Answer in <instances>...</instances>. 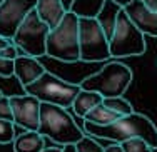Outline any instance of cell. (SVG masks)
<instances>
[{"label": "cell", "mask_w": 157, "mask_h": 152, "mask_svg": "<svg viewBox=\"0 0 157 152\" xmlns=\"http://www.w3.org/2000/svg\"><path fill=\"white\" fill-rule=\"evenodd\" d=\"M109 49L114 59L136 57L145 52V35L132 24L124 7L117 15V24L109 39Z\"/></svg>", "instance_id": "cell-7"}, {"label": "cell", "mask_w": 157, "mask_h": 152, "mask_svg": "<svg viewBox=\"0 0 157 152\" xmlns=\"http://www.w3.org/2000/svg\"><path fill=\"white\" fill-rule=\"evenodd\" d=\"M102 101H104V97L99 94V92L80 89V92L77 94L75 101H74V104H72V109L78 117L84 119L85 116H87V112H90L95 105L102 104Z\"/></svg>", "instance_id": "cell-16"}, {"label": "cell", "mask_w": 157, "mask_h": 152, "mask_svg": "<svg viewBox=\"0 0 157 152\" xmlns=\"http://www.w3.org/2000/svg\"><path fill=\"white\" fill-rule=\"evenodd\" d=\"M12 146L13 152H40L45 147V137L39 131H25L15 135Z\"/></svg>", "instance_id": "cell-14"}, {"label": "cell", "mask_w": 157, "mask_h": 152, "mask_svg": "<svg viewBox=\"0 0 157 152\" xmlns=\"http://www.w3.org/2000/svg\"><path fill=\"white\" fill-rule=\"evenodd\" d=\"M44 72H45V67L40 64L37 57H32V55H27V54H20L13 60V75L18 79L22 87L35 82Z\"/></svg>", "instance_id": "cell-12"}, {"label": "cell", "mask_w": 157, "mask_h": 152, "mask_svg": "<svg viewBox=\"0 0 157 152\" xmlns=\"http://www.w3.org/2000/svg\"><path fill=\"white\" fill-rule=\"evenodd\" d=\"M62 147H63V146H62ZM62 147H60V146H55V147H47V146H45L40 152H62Z\"/></svg>", "instance_id": "cell-27"}, {"label": "cell", "mask_w": 157, "mask_h": 152, "mask_svg": "<svg viewBox=\"0 0 157 152\" xmlns=\"http://www.w3.org/2000/svg\"><path fill=\"white\" fill-rule=\"evenodd\" d=\"M104 152H124V150H122L121 144H119V142H115V144H112V146L104 147Z\"/></svg>", "instance_id": "cell-26"}, {"label": "cell", "mask_w": 157, "mask_h": 152, "mask_svg": "<svg viewBox=\"0 0 157 152\" xmlns=\"http://www.w3.org/2000/svg\"><path fill=\"white\" fill-rule=\"evenodd\" d=\"M37 131L59 146L75 144L85 134L67 109L48 102H40V124Z\"/></svg>", "instance_id": "cell-2"}, {"label": "cell", "mask_w": 157, "mask_h": 152, "mask_svg": "<svg viewBox=\"0 0 157 152\" xmlns=\"http://www.w3.org/2000/svg\"><path fill=\"white\" fill-rule=\"evenodd\" d=\"M84 131L92 137L107 139L119 144L127 139H132V137H140L151 147L157 149V127L149 117L139 112L121 116L117 120L110 122L107 125H95L84 120Z\"/></svg>", "instance_id": "cell-1"}, {"label": "cell", "mask_w": 157, "mask_h": 152, "mask_svg": "<svg viewBox=\"0 0 157 152\" xmlns=\"http://www.w3.org/2000/svg\"><path fill=\"white\" fill-rule=\"evenodd\" d=\"M78 47L84 62H104L110 57L109 39L97 18H78Z\"/></svg>", "instance_id": "cell-8"}, {"label": "cell", "mask_w": 157, "mask_h": 152, "mask_svg": "<svg viewBox=\"0 0 157 152\" xmlns=\"http://www.w3.org/2000/svg\"><path fill=\"white\" fill-rule=\"evenodd\" d=\"M37 2L39 0H3L0 3V35L12 40L18 25L37 7Z\"/></svg>", "instance_id": "cell-9"}, {"label": "cell", "mask_w": 157, "mask_h": 152, "mask_svg": "<svg viewBox=\"0 0 157 152\" xmlns=\"http://www.w3.org/2000/svg\"><path fill=\"white\" fill-rule=\"evenodd\" d=\"M15 139V124L13 120L0 119V144H12Z\"/></svg>", "instance_id": "cell-21"}, {"label": "cell", "mask_w": 157, "mask_h": 152, "mask_svg": "<svg viewBox=\"0 0 157 152\" xmlns=\"http://www.w3.org/2000/svg\"><path fill=\"white\" fill-rule=\"evenodd\" d=\"M102 104L105 107H109L110 110H114L115 114H119V116H127V114H132L134 112L130 102L125 101L122 95H119V97H105L102 101Z\"/></svg>", "instance_id": "cell-19"}, {"label": "cell", "mask_w": 157, "mask_h": 152, "mask_svg": "<svg viewBox=\"0 0 157 152\" xmlns=\"http://www.w3.org/2000/svg\"><path fill=\"white\" fill-rule=\"evenodd\" d=\"M125 13L132 20V24L144 35L157 37V12L147 7L142 0H130L124 5Z\"/></svg>", "instance_id": "cell-11"}, {"label": "cell", "mask_w": 157, "mask_h": 152, "mask_svg": "<svg viewBox=\"0 0 157 152\" xmlns=\"http://www.w3.org/2000/svg\"><path fill=\"white\" fill-rule=\"evenodd\" d=\"M142 2H144L147 7H151L152 10H155V12H157V0H142Z\"/></svg>", "instance_id": "cell-29"}, {"label": "cell", "mask_w": 157, "mask_h": 152, "mask_svg": "<svg viewBox=\"0 0 157 152\" xmlns=\"http://www.w3.org/2000/svg\"><path fill=\"white\" fill-rule=\"evenodd\" d=\"M13 75V60L12 59H5V57H0V77H9Z\"/></svg>", "instance_id": "cell-25"}, {"label": "cell", "mask_w": 157, "mask_h": 152, "mask_svg": "<svg viewBox=\"0 0 157 152\" xmlns=\"http://www.w3.org/2000/svg\"><path fill=\"white\" fill-rule=\"evenodd\" d=\"M122 7L124 5H121L117 0H105L102 9H100V12H99V15L95 17L107 39L112 37V32H114L115 24H117V15L122 10Z\"/></svg>", "instance_id": "cell-13"}, {"label": "cell", "mask_w": 157, "mask_h": 152, "mask_svg": "<svg viewBox=\"0 0 157 152\" xmlns=\"http://www.w3.org/2000/svg\"><path fill=\"white\" fill-rule=\"evenodd\" d=\"M2 95H3V92H2V90H0V97H2Z\"/></svg>", "instance_id": "cell-32"}, {"label": "cell", "mask_w": 157, "mask_h": 152, "mask_svg": "<svg viewBox=\"0 0 157 152\" xmlns=\"http://www.w3.org/2000/svg\"><path fill=\"white\" fill-rule=\"evenodd\" d=\"M0 119L13 120L12 107H10V97H7V95H2V97H0Z\"/></svg>", "instance_id": "cell-24"}, {"label": "cell", "mask_w": 157, "mask_h": 152, "mask_svg": "<svg viewBox=\"0 0 157 152\" xmlns=\"http://www.w3.org/2000/svg\"><path fill=\"white\" fill-rule=\"evenodd\" d=\"M47 55L67 64L80 60L78 17L74 12H65L62 20L50 28L47 37Z\"/></svg>", "instance_id": "cell-3"}, {"label": "cell", "mask_w": 157, "mask_h": 152, "mask_svg": "<svg viewBox=\"0 0 157 152\" xmlns=\"http://www.w3.org/2000/svg\"><path fill=\"white\" fill-rule=\"evenodd\" d=\"M105 0H74L70 5V12H74L78 18H95L99 15Z\"/></svg>", "instance_id": "cell-17"}, {"label": "cell", "mask_w": 157, "mask_h": 152, "mask_svg": "<svg viewBox=\"0 0 157 152\" xmlns=\"http://www.w3.org/2000/svg\"><path fill=\"white\" fill-rule=\"evenodd\" d=\"M62 152H77L75 144H65V146L62 147Z\"/></svg>", "instance_id": "cell-28"}, {"label": "cell", "mask_w": 157, "mask_h": 152, "mask_svg": "<svg viewBox=\"0 0 157 152\" xmlns=\"http://www.w3.org/2000/svg\"><path fill=\"white\" fill-rule=\"evenodd\" d=\"M35 9L39 12L40 18L50 25V28L55 27L62 20V17L65 15V9L62 5V0H39Z\"/></svg>", "instance_id": "cell-15"}, {"label": "cell", "mask_w": 157, "mask_h": 152, "mask_svg": "<svg viewBox=\"0 0 157 152\" xmlns=\"http://www.w3.org/2000/svg\"><path fill=\"white\" fill-rule=\"evenodd\" d=\"M134 74L125 64L121 62H109L94 75L87 77L80 82V89L84 90L99 92L105 97H119L132 84Z\"/></svg>", "instance_id": "cell-4"}, {"label": "cell", "mask_w": 157, "mask_h": 152, "mask_svg": "<svg viewBox=\"0 0 157 152\" xmlns=\"http://www.w3.org/2000/svg\"><path fill=\"white\" fill-rule=\"evenodd\" d=\"M72 2H74V0H62V5H63V9H65V12H69V9H70V5H72Z\"/></svg>", "instance_id": "cell-30"}, {"label": "cell", "mask_w": 157, "mask_h": 152, "mask_svg": "<svg viewBox=\"0 0 157 152\" xmlns=\"http://www.w3.org/2000/svg\"><path fill=\"white\" fill-rule=\"evenodd\" d=\"M121 117L119 114H115L114 110H110L109 107H105L104 104H99L95 105L90 112H87V116L84 117L85 122H90V124H95V125H107L110 122L117 120Z\"/></svg>", "instance_id": "cell-18"}, {"label": "cell", "mask_w": 157, "mask_h": 152, "mask_svg": "<svg viewBox=\"0 0 157 152\" xmlns=\"http://www.w3.org/2000/svg\"><path fill=\"white\" fill-rule=\"evenodd\" d=\"M2 2H3V0H0V3H2Z\"/></svg>", "instance_id": "cell-33"}, {"label": "cell", "mask_w": 157, "mask_h": 152, "mask_svg": "<svg viewBox=\"0 0 157 152\" xmlns=\"http://www.w3.org/2000/svg\"><path fill=\"white\" fill-rule=\"evenodd\" d=\"M121 147L124 152H154V147H151L144 139L140 137H132L121 142Z\"/></svg>", "instance_id": "cell-20"}, {"label": "cell", "mask_w": 157, "mask_h": 152, "mask_svg": "<svg viewBox=\"0 0 157 152\" xmlns=\"http://www.w3.org/2000/svg\"><path fill=\"white\" fill-rule=\"evenodd\" d=\"M10 107L13 114V124L24 131H37L40 124V101L33 95H12Z\"/></svg>", "instance_id": "cell-10"}, {"label": "cell", "mask_w": 157, "mask_h": 152, "mask_svg": "<svg viewBox=\"0 0 157 152\" xmlns=\"http://www.w3.org/2000/svg\"><path fill=\"white\" fill-rule=\"evenodd\" d=\"M25 92L37 97L40 102H48L70 109L77 94L80 92V84H70L52 72H44L35 82L25 85Z\"/></svg>", "instance_id": "cell-5"}, {"label": "cell", "mask_w": 157, "mask_h": 152, "mask_svg": "<svg viewBox=\"0 0 157 152\" xmlns=\"http://www.w3.org/2000/svg\"><path fill=\"white\" fill-rule=\"evenodd\" d=\"M20 54H24L18 47L13 44V40H10L9 44H7L5 47H2L0 49V57H5V59H12V60H15Z\"/></svg>", "instance_id": "cell-23"}, {"label": "cell", "mask_w": 157, "mask_h": 152, "mask_svg": "<svg viewBox=\"0 0 157 152\" xmlns=\"http://www.w3.org/2000/svg\"><path fill=\"white\" fill-rule=\"evenodd\" d=\"M9 42H10L9 39H3V37L0 35V49H2V47H5V45H7V44H9Z\"/></svg>", "instance_id": "cell-31"}, {"label": "cell", "mask_w": 157, "mask_h": 152, "mask_svg": "<svg viewBox=\"0 0 157 152\" xmlns=\"http://www.w3.org/2000/svg\"><path fill=\"white\" fill-rule=\"evenodd\" d=\"M75 149L77 152H104V147L99 142H95L90 135H85L82 139H78L75 142Z\"/></svg>", "instance_id": "cell-22"}, {"label": "cell", "mask_w": 157, "mask_h": 152, "mask_svg": "<svg viewBox=\"0 0 157 152\" xmlns=\"http://www.w3.org/2000/svg\"><path fill=\"white\" fill-rule=\"evenodd\" d=\"M48 32H50V25L40 18L37 9H33L18 25L12 40L24 54L40 59L44 55H47Z\"/></svg>", "instance_id": "cell-6"}]
</instances>
